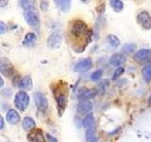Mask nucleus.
<instances>
[{
    "label": "nucleus",
    "mask_w": 151,
    "mask_h": 142,
    "mask_svg": "<svg viewBox=\"0 0 151 142\" xmlns=\"http://www.w3.org/2000/svg\"><path fill=\"white\" fill-rule=\"evenodd\" d=\"M0 72L6 77H12L14 75V67L12 64L6 58H2L0 61Z\"/></svg>",
    "instance_id": "9"
},
{
    "label": "nucleus",
    "mask_w": 151,
    "mask_h": 142,
    "mask_svg": "<svg viewBox=\"0 0 151 142\" xmlns=\"http://www.w3.org/2000/svg\"><path fill=\"white\" fill-rule=\"evenodd\" d=\"M6 120L9 123H11L12 125H15L20 121V115L18 114V112L14 109H9L6 114Z\"/></svg>",
    "instance_id": "14"
},
{
    "label": "nucleus",
    "mask_w": 151,
    "mask_h": 142,
    "mask_svg": "<svg viewBox=\"0 0 151 142\" xmlns=\"http://www.w3.org/2000/svg\"><path fill=\"white\" fill-rule=\"evenodd\" d=\"M124 71H125V68L123 67V66H119L115 71H114V73H113V76H112V80H117L119 77H121V75L124 73Z\"/></svg>",
    "instance_id": "29"
},
{
    "label": "nucleus",
    "mask_w": 151,
    "mask_h": 142,
    "mask_svg": "<svg viewBox=\"0 0 151 142\" xmlns=\"http://www.w3.org/2000/svg\"><path fill=\"white\" fill-rule=\"evenodd\" d=\"M32 79L29 76H26L22 79L19 80V83L17 86L22 90H28L32 88Z\"/></svg>",
    "instance_id": "17"
},
{
    "label": "nucleus",
    "mask_w": 151,
    "mask_h": 142,
    "mask_svg": "<svg viewBox=\"0 0 151 142\" xmlns=\"http://www.w3.org/2000/svg\"><path fill=\"white\" fill-rule=\"evenodd\" d=\"M40 8L42 12H47L49 8V0H41Z\"/></svg>",
    "instance_id": "30"
},
{
    "label": "nucleus",
    "mask_w": 151,
    "mask_h": 142,
    "mask_svg": "<svg viewBox=\"0 0 151 142\" xmlns=\"http://www.w3.org/2000/svg\"><path fill=\"white\" fill-rule=\"evenodd\" d=\"M94 133H96V127L94 126L88 128L86 131V134H85V138H86L87 141L91 142L94 138Z\"/></svg>",
    "instance_id": "25"
},
{
    "label": "nucleus",
    "mask_w": 151,
    "mask_h": 142,
    "mask_svg": "<svg viewBox=\"0 0 151 142\" xmlns=\"http://www.w3.org/2000/svg\"><path fill=\"white\" fill-rule=\"evenodd\" d=\"M23 129L27 131V132H31L36 128V122L34 121L32 117H26L23 120V123H22Z\"/></svg>",
    "instance_id": "18"
},
{
    "label": "nucleus",
    "mask_w": 151,
    "mask_h": 142,
    "mask_svg": "<svg viewBox=\"0 0 151 142\" xmlns=\"http://www.w3.org/2000/svg\"><path fill=\"white\" fill-rule=\"evenodd\" d=\"M0 82H1V83H0V86H3V83H4V82H3V79H1V80H0Z\"/></svg>",
    "instance_id": "37"
},
{
    "label": "nucleus",
    "mask_w": 151,
    "mask_h": 142,
    "mask_svg": "<svg viewBox=\"0 0 151 142\" xmlns=\"http://www.w3.org/2000/svg\"><path fill=\"white\" fill-rule=\"evenodd\" d=\"M127 61V58L124 54L122 53H114L111 56L110 58V64L113 66H121L124 64Z\"/></svg>",
    "instance_id": "13"
},
{
    "label": "nucleus",
    "mask_w": 151,
    "mask_h": 142,
    "mask_svg": "<svg viewBox=\"0 0 151 142\" xmlns=\"http://www.w3.org/2000/svg\"><path fill=\"white\" fill-rule=\"evenodd\" d=\"M110 84V82H109V80H104L102 82H100L97 85V92H101V93H104L105 91L106 87L108 85Z\"/></svg>",
    "instance_id": "27"
},
{
    "label": "nucleus",
    "mask_w": 151,
    "mask_h": 142,
    "mask_svg": "<svg viewBox=\"0 0 151 142\" xmlns=\"http://www.w3.org/2000/svg\"><path fill=\"white\" fill-rule=\"evenodd\" d=\"M110 4L113 11L116 12H120L124 9V4L121 0H110Z\"/></svg>",
    "instance_id": "21"
},
{
    "label": "nucleus",
    "mask_w": 151,
    "mask_h": 142,
    "mask_svg": "<svg viewBox=\"0 0 151 142\" xmlns=\"http://www.w3.org/2000/svg\"><path fill=\"white\" fill-rule=\"evenodd\" d=\"M55 1V3H56V5L58 6L59 8L60 7V3H61V0H54Z\"/></svg>",
    "instance_id": "36"
},
{
    "label": "nucleus",
    "mask_w": 151,
    "mask_h": 142,
    "mask_svg": "<svg viewBox=\"0 0 151 142\" xmlns=\"http://www.w3.org/2000/svg\"><path fill=\"white\" fill-rule=\"evenodd\" d=\"M149 102H151V95H150V98H149Z\"/></svg>",
    "instance_id": "39"
},
{
    "label": "nucleus",
    "mask_w": 151,
    "mask_h": 142,
    "mask_svg": "<svg viewBox=\"0 0 151 142\" xmlns=\"http://www.w3.org/2000/svg\"><path fill=\"white\" fill-rule=\"evenodd\" d=\"M29 104V95L26 91L21 90L15 94L14 98V105L20 111H25Z\"/></svg>",
    "instance_id": "3"
},
{
    "label": "nucleus",
    "mask_w": 151,
    "mask_h": 142,
    "mask_svg": "<svg viewBox=\"0 0 151 142\" xmlns=\"http://www.w3.org/2000/svg\"><path fill=\"white\" fill-rule=\"evenodd\" d=\"M102 75H103V70H101V69H97V70H96V71H94V72L91 75V80H93V82H97V80H99L101 79Z\"/></svg>",
    "instance_id": "28"
},
{
    "label": "nucleus",
    "mask_w": 151,
    "mask_h": 142,
    "mask_svg": "<svg viewBox=\"0 0 151 142\" xmlns=\"http://www.w3.org/2000/svg\"><path fill=\"white\" fill-rule=\"evenodd\" d=\"M61 43H63V36H61L60 33L53 32L52 34L49 35L48 38H47L46 45L49 49H59L61 46Z\"/></svg>",
    "instance_id": "6"
},
{
    "label": "nucleus",
    "mask_w": 151,
    "mask_h": 142,
    "mask_svg": "<svg viewBox=\"0 0 151 142\" xmlns=\"http://www.w3.org/2000/svg\"><path fill=\"white\" fill-rule=\"evenodd\" d=\"M104 9H105V6H104V4L100 5V6H98L96 8V12L98 13H103L104 12Z\"/></svg>",
    "instance_id": "33"
},
{
    "label": "nucleus",
    "mask_w": 151,
    "mask_h": 142,
    "mask_svg": "<svg viewBox=\"0 0 151 142\" xmlns=\"http://www.w3.org/2000/svg\"><path fill=\"white\" fill-rule=\"evenodd\" d=\"M71 3H72V0H61L60 9L63 12H67L71 9Z\"/></svg>",
    "instance_id": "26"
},
{
    "label": "nucleus",
    "mask_w": 151,
    "mask_h": 142,
    "mask_svg": "<svg viewBox=\"0 0 151 142\" xmlns=\"http://www.w3.org/2000/svg\"><path fill=\"white\" fill-rule=\"evenodd\" d=\"M9 0H0V7L4 8L5 6H7Z\"/></svg>",
    "instance_id": "34"
},
{
    "label": "nucleus",
    "mask_w": 151,
    "mask_h": 142,
    "mask_svg": "<svg viewBox=\"0 0 151 142\" xmlns=\"http://www.w3.org/2000/svg\"><path fill=\"white\" fill-rule=\"evenodd\" d=\"M93 123H94V116L93 113L88 114L82 120V126L83 128H86V129L93 126Z\"/></svg>",
    "instance_id": "19"
},
{
    "label": "nucleus",
    "mask_w": 151,
    "mask_h": 142,
    "mask_svg": "<svg viewBox=\"0 0 151 142\" xmlns=\"http://www.w3.org/2000/svg\"><path fill=\"white\" fill-rule=\"evenodd\" d=\"M24 18H25L27 25L30 27H37L40 23L39 13H38L35 8L25 11V12H24Z\"/></svg>",
    "instance_id": "4"
},
{
    "label": "nucleus",
    "mask_w": 151,
    "mask_h": 142,
    "mask_svg": "<svg viewBox=\"0 0 151 142\" xmlns=\"http://www.w3.org/2000/svg\"><path fill=\"white\" fill-rule=\"evenodd\" d=\"M92 30L88 28L83 20H75L71 27V35L75 39H84L87 43L90 42L92 38Z\"/></svg>",
    "instance_id": "1"
},
{
    "label": "nucleus",
    "mask_w": 151,
    "mask_h": 142,
    "mask_svg": "<svg viewBox=\"0 0 151 142\" xmlns=\"http://www.w3.org/2000/svg\"><path fill=\"white\" fill-rule=\"evenodd\" d=\"M137 22L144 30H148L151 28V16L147 12H141L137 15Z\"/></svg>",
    "instance_id": "8"
},
{
    "label": "nucleus",
    "mask_w": 151,
    "mask_h": 142,
    "mask_svg": "<svg viewBox=\"0 0 151 142\" xmlns=\"http://www.w3.org/2000/svg\"><path fill=\"white\" fill-rule=\"evenodd\" d=\"M107 40L109 42V44H110L113 47H118L120 46V40L118 39V37L115 36V35H112V34L108 35Z\"/></svg>",
    "instance_id": "24"
},
{
    "label": "nucleus",
    "mask_w": 151,
    "mask_h": 142,
    "mask_svg": "<svg viewBox=\"0 0 151 142\" xmlns=\"http://www.w3.org/2000/svg\"><path fill=\"white\" fill-rule=\"evenodd\" d=\"M36 41H37V35L35 34V33L34 32H28L26 34L25 39L23 40L22 45L24 46H27V47H32V46H35Z\"/></svg>",
    "instance_id": "16"
},
{
    "label": "nucleus",
    "mask_w": 151,
    "mask_h": 142,
    "mask_svg": "<svg viewBox=\"0 0 151 142\" xmlns=\"http://www.w3.org/2000/svg\"><path fill=\"white\" fill-rule=\"evenodd\" d=\"M33 97H34V102L38 110L42 113L46 112L47 108H48V101H47L45 95L42 92H36Z\"/></svg>",
    "instance_id": "5"
},
{
    "label": "nucleus",
    "mask_w": 151,
    "mask_h": 142,
    "mask_svg": "<svg viewBox=\"0 0 151 142\" xmlns=\"http://www.w3.org/2000/svg\"><path fill=\"white\" fill-rule=\"evenodd\" d=\"M97 90L96 89H90V88H83L80 90L78 94V99L79 101H89V99H93L96 97Z\"/></svg>",
    "instance_id": "10"
},
{
    "label": "nucleus",
    "mask_w": 151,
    "mask_h": 142,
    "mask_svg": "<svg viewBox=\"0 0 151 142\" xmlns=\"http://www.w3.org/2000/svg\"><path fill=\"white\" fill-rule=\"evenodd\" d=\"M90 1V0H81V2H83V3H88Z\"/></svg>",
    "instance_id": "38"
},
{
    "label": "nucleus",
    "mask_w": 151,
    "mask_h": 142,
    "mask_svg": "<svg viewBox=\"0 0 151 142\" xmlns=\"http://www.w3.org/2000/svg\"><path fill=\"white\" fill-rule=\"evenodd\" d=\"M8 31V26L3 21L0 22V34H4Z\"/></svg>",
    "instance_id": "31"
},
{
    "label": "nucleus",
    "mask_w": 151,
    "mask_h": 142,
    "mask_svg": "<svg viewBox=\"0 0 151 142\" xmlns=\"http://www.w3.org/2000/svg\"><path fill=\"white\" fill-rule=\"evenodd\" d=\"M142 73H143V77L145 82H151V64H146L142 70Z\"/></svg>",
    "instance_id": "22"
},
{
    "label": "nucleus",
    "mask_w": 151,
    "mask_h": 142,
    "mask_svg": "<svg viewBox=\"0 0 151 142\" xmlns=\"http://www.w3.org/2000/svg\"><path fill=\"white\" fill-rule=\"evenodd\" d=\"M137 49V46L135 44H126L122 46V51L124 52V53H127V54H131L133 53V52L136 50Z\"/></svg>",
    "instance_id": "23"
},
{
    "label": "nucleus",
    "mask_w": 151,
    "mask_h": 142,
    "mask_svg": "<svg viewBox=\"0 0 151 142\" xmlns=\"http://www.w3.org/2000/svg\"><path fill=\"white\" fill-rule=\"evenodd\" d=\"M45 137L40 129H34L27 135V139L29 142H45Z\"/></svg>",
    "instance_id": "12"
},
{
    "label": "nucleus",
    "mask_w": 151,
    "mask_h": 142,
    "mask_svg": "<svg viewBox=\"0 0 151 142\" xmlns=\"http://www.w3.org/2000/svg\"><path fill=\"white\" fill-rule=\"evenodd\" d=\"M36 0H19V6L22 8L24 11H27L34 8Z\"/></svg>",
    "instance_id": "20"
},
{
    "label": "nucleus",
    "mask_w": 151,
    "mask_h": 142,
    "mask_svg": "<svg viewBox=\"0 0 151 142\" xmlns=\"http://www.w3.org/2000/svg\"><path fill=\"white\" fill-rule=\"evenodd\" d=\"M93 104L89 101H80L77 105V112L79 115H88L92 113Z\"/></svg>",
    "instance_id": "11"
},
{
    "label": "nucleus",
    "mask_w": 151,
    "mask_h": 142,
    "mask_svg": "<svg viewBox=\"0 0 151 142\" xmlns=\"http://www.w3.org/2000/svg\"><path fill=\"white\" fill-rule=\"evenodd\" d=\"M93 67V61L90 58H85L79 60L75 65L74 70L78 73H83L87 72L90 69Z\"/></svg>",
    "instance_id": "7"
},
{
    "label": "nucleus",
    "mask_w": 151,
    "mask_h": 142,
    "mask_svg": "<svg viewBox=\"0 0 151 142\" xmlns=\"http://www.w3.org/2000/svg\"><path fill=\"white\" fill-rule=\"evenodd\" d=\"M151 57V50L148 49H143L138 50L134 55L135 60L139 61V62H145L149 60Z\"/></svg>",
    "instance_id": "15"
},
{
    "label": "nucleus",
    "mask_w": 151,
    "mask_h": 142,
    "mask_svg": "<svg viewBox=\"0 0 151 142\" xmlns=\"http://www.w3.org/2000/svg\"><path fill=\"white\" fill-rule=\"evenodd\" d=\"M54 95L57 101V109H58L59 116H63L68 103L67 92L64 91L60 86V88L59 89H54Z\"/></svg>",
    "instance_id": "2"
},
{
    "label": "nucleus",
    "mask_w": 151,
    "mask_h": 142,
    "mask_svg": "<svg viewBox=\"0 0 151 142\" xmlns=\"http://www.w3.org/2000/svg\"><path fill=\"white\" fill-rule=\"evenodd\" d=\"M45 136H46L47 142H58V140H57L56 137H54L53 135H51L49 134H46Z\"/></svg>",
    "instance_id": "32"
},
{
    "label": "nucleus",
    "mask_w": 151,
    "mask_h": 142,
    "mask_svg": "<svg viewBox=\"0 0 151 142\" xmlns=\"http://www.w3.org/2000/svg\"><path fill=\"white\" fill-rule=\"evenodd\" d=\"M4 128V120H3V117H0V129H3Z\"/></svg>",
    "instance_id": "35"
}]
</instances>
